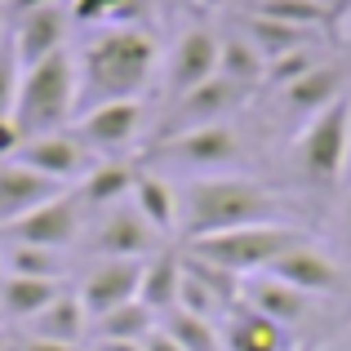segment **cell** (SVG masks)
Returning <instances> with one entry per match:
<instances>
[{
    "label": "cell",
    "instance_id": "d6a6232c",
    "mask_svg": "<svg viewBox=\"0 0 351 351\" xmlns=\"http://www.w3.org/2000/svg\"><path fill=\"white\" fill-rule=\"evenodd\" d=\"M316 67V58H311V49H293V53H280V58H271L267 62V85H293V80H302L307 71Z\"/></svg>",
    "mask_w": 351,
    "mask_h": 351
},
{
    "label": "cell",
    "instance_id": "cb8c5ba5",
    "mask_svg": "<svg viewBox=\"0 0 351 351\" xmlns=\"http://www.w3.org/2000/svg\"><path fill=\"white\" fill-rule=\"evenodd\" d=\"M0 263H5V276H36V280H67L71 271V254L40 245H9V240H0Z\"/></svg>",
    "mask_w": 351,
    "mask_h": 351
},
{
    "label": "cell",
    "instance_id": "4fadbf2b",
    "mask_svg": "<svg viewBox=\"0 0 351 351\" xmlns=\"http://www.w3.org/2000/svg\"><path fill=\"white\" fill-rule=\"evenodd\" d=\"M9 36H14V49H18V58H23V67H36V62H45L49 53L67 49V14H62L58 0L45 5V9L14 14Z\"/></svg>",
    "mask_w": 351,
    "mask_h": 351
},
{
    "label": "cell",
    "instance_id": "b9f144b4",
    "mask_svg": "<svg viewBox=\"0 0 351 351\" xmlns=\"http://www.w3.org/2000/svg\"><path fill=\"white\" fill-rule=\"evenodd\" d=\"M0 329H5V320H0Z\"/></svg>",
    "mask_w": 351,
    "mask_h": 351
},
{
    "label": "cell",
    "instance_id": "836d02e7",
    "mask_svg": "<svg viewBox=\"0 0 351 351\" xmlns=\"http://www.w3.org/2000/svg\"><path fill=\"white\" fill-rule=\"evenodd\" d=\"M129 14V0H71L76 23H116Z\"/></svg>",
    "mask_w": 351,
    "mask_h": 351
},
{
    "label": "cell",
    "instance_id": "ee69618b",
    "mask_svg": "<svg viewBox=\"0 0 351 351\" xmlns=\"http://www.w3.org/2000/svg\"><path fill=\"white\" fill-rule=\"evenodd\" d=\"M0 32H5V27H0Z\"/></svg>",
    "mask_w": 351,
    "mask_h": 351
},
{
    "label": "cell",
    "instance_id": "f6af8a7d",
    "mask_svg": "<svg viewBox=\"0 0 351 351\" xmlns=\"http://www.w3.org/2000/svg\"><path fill=\"white\" fill-rule=\"evenodd\" d=\"M325 5H329V0H325Z\"/></svg>",
    "mask_w": 351,
    "mask_h": 351
},
{
    "label": "cell",
    "instance_id": "6da1fadb",
    "mask_svg": "<svg viewBox=\"0 0 351 351\" xmlns=\"http://www.w3.org/2000/svg\"><path fill=\"white\" fill-rule=\"evenodd\" d=\"M76 67H80V112L98 103L138 98L156 71V40L143 27H107L80 49Z\"/></svg>",
    "mask_w": 351,
    "mask_h": 351
},
{
    "label": "cell",
    "instance_id": "d4e9b609",
    "mask_svg": "<svg viewBox=\"0 0 351 351\" xmlns=\"http://www.w3.org/2000/svg\"><path fill=\"white\" fill-rule=\"evenodd\" d=\"M227 351H285V325L258 316V311H232L227 320V338H223Z\"/></svg>",
    "mask_w": 351,
    "mask_h": 351
},
{
    "label": "cell",
    "instance_id": "7402d4cb",
    "mask_svg": "<svg viewBox=\"0 0 351 351\" xmlns=\"http://www.w3.org/2000/svg\"><path fill=\"white\" fill-rule=\"evenodd\" d=\"M129 205H134L160 236L178 232V191H173L160 173L138 169V182H134V191H129Z\"/></svg>",
    "mask_w": 351,
    "mask_h": 351
},
{
    "label": "cell",
    "instance_id": "83f0119b",
    "mask_svg": "<svg viewBox=\"0 0 351 351\" xmlns=\"http://www.w3.org/2000/svg\"><path fill=\"white\" fill-rule=\"evenodd\" d=\"M218 76L240 85V89H254L258 80L267 76V58L245 40V36H227V40L218 45Z\"/></svg>",
    "mask_w": 351,
    "mask_h": 351
},
{
    "label": "cell",
    "instance_id": "9a60e30c",
    "mask_svg": "<svg viewBox=\"0 0 351 351\" xmlns=\"http://www.w3.org/2000/svg\"><path fill=\"white\" fill-rule=\"evenodd\" d=\"M240 298H245L249 311L276 320V325H298V320H307V311H311V293L293 289V285L276 280V276H267V271L245 276V280H240Z\"/></svg>",
    "mask_w": 351,
    "mask_h": 351
},
{
    "label": "cell",
    "instance_id": "74e56055",
    "mask_svg": "<svg viewBox=\"0 0 351 351\" xmlns=\"http://www.w3.org/2000/svg\"><path fill=\"white\" fill-rule=\"evenodd\" d=\"M5 5H9V14H27V9H45L53 0H5Z\"/></svg>",
    "mask_w": 351,
    "mask_h": 351
},
{
    "label": "cell",
    "instance_id": "5bb4252c",
    "mask_svg": "<svg viewBox=\"0 0 351 351\" xmlns=\"http://www.w3.org/2000/svg\"><path fill=\"white\" fill-rule=\"evenodd\" d=\"M58 191H67V187L45 178V173H36V169H27L23 160H0V232L9 223H18L23 214L40 209L45 200H53Z\"/></svg>",
    "mask_w": 351,
    "mask_h": 351
},
{
    "label": "cell",
    "instance_id": "4316f807",
    "mask_svg": "<svg viewBox=\"0 0 351 351\" xmlns=\"http://www.w3.org/2000/svg\"><path fill=\"white\" fill-rule=\"evenodd\" d=\"M245 40L263 53L267 62L280 58V53H293V49H307L311 32L302 27H289V23H276V18H263V14H249L245 18Z\"/></svg>",
    "mask_w": 351,
    "mask_h": 351
},
{
    "label": "cell",
    "instance_id": "d6986e66",
    "mask_svg": "<svg viewBox=\"0 0 351 351\" xmlns=\"http://www.w3.org/2000/svg\"><path fill=\"white\" fill-rule=\"evenodd\" d=\"M67 280H36V276H0V320L5 329H23L32 316H40Z\"/></svg>",
    "mask_w": 351,
    "mask_h": 351
},
{
    "label": "cell",
    "instance_id": "8992f818",
    "mask_svg": "<svg viewBox=\"0 0 351 351\" xmlns=\"http://www.w3.org/2000/svg\"><path fill=\"white\" fill-rule=\"evenodd\" d=\"M160 249V232L138 214L134 205H112L103 214H89L76 254L85 258H152Z\"/></svg>",
    "mask_w": 351,
    "mask_h": 351
},
{
    "label": "cell",
    "instance_id": "4dcf8cb0",
    "mask_svg": "<svg viewBox=\"0 0 351 351\" xmlns=\"http://www.w3.org/2000/svg\"><path fill=\"white\" fill-rule=\"evenodd\" d=\"M18 85H23V58H18L14 36H9V27H5V32H0V116H14Z\"/></svg>",
    "mask_w": 351,
    "mask_h": 351
},
{
    "label": "cell",
    "instance_id": "44dd1931",
    "mask_svg": "<svg viewBox=\"0 0 351 351\" xmlns=\"http://www.w3.org/2000/svg\"><path fill=\"white\" fill-rule=\"evenodd\" d=\"M178 285H182V249H156L143 263V285H138V302L152 307L156 316L178 307Z\"/></svg>",
    "mask_w": 351,
    "mask_h": 351
},
{
    "label": "cell",
    "instance_id": "277c9868",
    "mask_svg": "<svg viewBox=\"0 0 351 351\" xmlns=\"http://www.w3.org/2000/svg\"><path fill=\"white\" fill-rule=\"evenodd\" d=\"M307 245V236L289 223H254V227H236V232H218V236H200V240H182V249L205 263L223 267L232 276H258L276 263L280 254Z\"/></svg>",
    "mask_w": 351,
    "mask_h": 351
},
{
    "label": "cell",
    "instance_id": "e0dca14e",
    "mask_svg": "<svg viewBox=\"0 0 351 351\" xmlns=\"http://www.w3.org/2000/svg\"><path fill=\"white\" fill-rule=\"evenodd\" d=\"M245 98V89L232 85V80H223V76H214V80H205L200 89H191V94H182V98H173L178 103V120H173V129L169 134H182V129H200V125H223V116L232 112V107ZM165 134V138H169Z\"/></svg>",
    "mask_w": 351,
    "mask_h": 351
},
{
    "label": "cell",
    "instance_id": "8d00e7d4",
    "mask_svg": "<svg viewBox=\"0 0 351 351\" xmlns=\"http://www.w3.org/2000/svg\"><path fill=\"white\" fill-rule=\"evenodd\" d=\"M143 351H182V347H178V343H173V338H169V334H165V329H160V325H156V329H152V334H147V338H143Z\"/></svg>",
    "mask_w": 351,
    "mask_h": 351
},
{
    "label": "cell",
    "instance_id": "3957f363",
    "mask_svg": "<svg viewBox=\"0 0 351 351\" xmlns=\"http://www.w3.org/2000/svg\"><path fill=\"white\" fill-rule=\"evenodd\" d=\"M76 112H80L76 53L58 49L36 67H23V85H18V103H14V120L23 129V138L67 129L76 120Z\"/></svg>",
    "mask_w": 351,
    "mask_h": 351
},
{
    "label": "cell",
    "instance_id": "603a6c76",
    "mask_svg": "<svg viewBox=\"0 0 351 351\" xmlns=\"http://www.w3.org/2000/svg\"><path fill=\"white\" fill-rule=\"evenodd\" d=\"M156 325H160V316L134 298V302H125V307L107 311V316L89 320V343H143Z\"/></svg>",
    "mask_w": 351,
    "mask_h": 351
},
{
    "label": "cell",
    "instance_id": "5b68a950",
    "mask_svg": "<svg viewBox=\"0 0 351 351\" xmlns=\"http://www.w3.org/2000/svg\"><path fill=\"white\" fill-rule=\"evenodd\" d=\"M89 227V209L80 205L76 187L58 191L53 200H45L40 209L23 214L18 223H9L0 240L9 245H40V249H58V254H76L80 249V236Z\"/></svg>",
    "mask_w": 351,
    "mask_h": 351
},
{
    "label": "cell",
    "instance_id": "e575fe53",
    "mask_svg": "<svg viewBox=\"0 0 351 351\" xmlns=\"http://www.w3.org/2000/svg\"><path fill=\"white\" fill-rule=\"evenodd\" d=\"M23 143H27V138H23V129H18V120L14 116H0V160H14Z\"/></svg>",
    "mask_w": 351,
    "mask_h": 351
},
{
    "label": "cell",
    "instance_id": "d590c367",
    "mask_svg": "<svg viewBox=\"0 0 351 351\" xmlns=\"http://www.w3.org/2000/svg\"><path fill=\"white\" fill-rule=\"evenodd\" d=\"M9 351H80V347L45 343V338H32V334H23V329H14V343H9Z\"/></svg>",
    "mask_w": 351,
    "mask_h": 351
},
{
    "label": "cell",
    "instance_id": "2e32d148",
    "mask_svg": "<svg viewBox=\"0 0 351 351\" xmlns=\"http://www.w3.org/2000/svg\"><path fill=\"white\" fill-rule=\"evenodd\" d=\"M23 334L45 338V343H62V347H85L89 343V311H85V302L76 298V289L67 285L40 316L27 320Z\"/></svg>",
    "mask_w": 351,
    "mask_h": 351
},
{
    "label": "cell",
    "instance_id": "ffe728a7",
    "mask_svg": "<svg viewBox=\"0 0 351 351\" xmlns=\"http://www.w3.org/2000/svg\"><path fill=\"white\" fill-rule=\"evenodd\" d=\"M138 182V169L129 160H94V169L76 182V196L89 214H103L112 205H125Z\"/></svg>",
    "mask_w": 351,
    "mask_h": 351
},
{
    "label": "cell",
    "instance_id": "ac0fdd59",
    "mask_svg": "<svg viewBox=\"0 0 351 351\" xmlns=\"http://www.w3.org/2000/svg\"><path fill=\"white\" fill-rule=\"evenodd\" d=\"M267 276H276V280L311 293V298H316V293H334L338 285H343L338 267L329 263L320 249H311V245H298V249H289V254H280L271 267H267Z\"/></svg>",
    "mask_w": 351,
    "mask_h": 351
},
{
    "label": "cell",
    "instance_id": "7a4b0ae2",
    "mask_svg": "<svg viewBox=\"0 0 351 351\" xmlns=\"http://www.w3.org/2000/svg\"><path fill=\"white\" fill-rule=\"evenodd\" d=\"M280 200L249 178H191L178 191V236L200 240L254 223H280Z\"/></svg>",
    "mask_w": 351,
    "mask_h": 351
},
{
    "label": "cell",
    "instance_id": "60d3db41",
    "mask_svg": "<svg viewBox=\"0 0 351 351\" xmlns=\"http://www.w3.org/2000/svg\"><path fill=\"white\" fill-rule=\"evenodd\" d=\"M0 276H5V263H0Z\"/></svg>",
    "mask_w": 351,
    "mask_h": 351
},
{
    "label": "cell",
    "instance_id": "f1b7e54d",
    "mask_svg": "<svg viewBox=\"0 0 351 351\" xmlns=\"http://www.w3.org/2000/svg\"><path fill=\"white\" fill-rule=\"evenodd\" d=\"M160 329H165V334H169L182 351H227L223 338H218V329H214V320L187 316V311H178V307L160 316Z\"/></svg>",
    "mask_w": 351,
    "mask_h": 351
},
{
    "label": "cell",
    "instance_id": "ab89813d",
    "mask_svg": "<svg viewBox=\"0 0 351 351\" xmlns=\"http://www.w3.org/2000/svg\"><path fill=\"white\" fill-rule=\"evenodd\" d=\"M80 351H98V347H94V343H85V347H80Z\"/></svg>",
    "mask_w": 351,
    "mask_h": 351
},
{
    "label": "cell",
    "instance_id": "9c48e42d",
    "mask_svg": "<svg viewBox=\"0 0 351 351\" xmlns=\"http://www.w3.org/2000/svg\"><path fill=\"white\" fill-rule=\"evenodd\" d=\"M71 134L98 156V160H120V152L138 143L143 134V103L138 98H120V103H98L85 107L71 125Z\"/></svg>",
    "mask_w": 351,
    "mask_h": 351
},
{
    "label": "cell",
    "instance_id": "f35d334b",
    "mask_svg": "<svg viewBox=\"0 0 351 351\" xmlns=\"http://www.w3.org/2000/svg\"><path fill=\"white\" fill-rule=\"evenodd\" d=\"M9 343H14V329H0V351H9Z\"/></svg>",
    "mask_w": 351,
    "mask_h": 351
},
{
    "label": "cell",
    "instance_id": "ba28073f",
    "mask_svg": "<svg viewBox=\"0 0 351 351\" xmlns=\"http://www.w3.org/2000/svg\"><path fill=\"white\" fill-rule=\"evenodd\" d=\"M143 263L147 258H85V267L76 271V298L85 302L89 320L107 316V311L125 307L138 298V285H143Z\"/></svg>",
    "mask_w": 351,
    "mask_h": 351
},
{
    "label": "cell",
    "instance_id": "1f68e13d",
    "mask_svg": "<svg viewBox=\"0 0 351 351\" xmlns=\"http://www.w3.org/2000/svg\"><path fill=\"white\" fill-rule=\"evenodd\" d=\"M178 311H187V316H200V320H214L218 311H223V302H218L191 271H182V285H178Z\"/></svg>",
    "mask_w": 351,
    "mask_h": 351
},
{
    "label": "cell",
    "instance_id": "8fae6325",
    "mask_svg": "<svg viewBox=\"0 0 351 351\" xmlns=\"http://www.w3.org/2000/svg\"><path fill=\"white\" fill-rule=\"evenodd\" d=\"M156 156L169 165H182V169H227L232 160H240V138L227 125H200V129H182V134H169Z\"/></svg>",
    "mask_w": 351,
    "mask_h": 351
},
{
    "label": "cell",
    "instance_id": "7bdbcfd3",
    "mask_svg": "<svg viewBox=\"0 0 351 351\" xmlns=\"http://www.w3.org/2000/svg\"><path fill=\"white\" fill-rule=\"evenodd\" d=\"M347 214H351V205H347Z\"/></svg>",
    "mask_w": 351,
    "mask_h": 351
},
{
    "label": "cell",
    "instance_id": "484cf974",
    "mask_svg": "<svg viewBox=\"0 0 351 351\" xmlns=\"http://www.w3.org/2000/svg\"><path fill=\"white\" fill-rule=\"evenodd\" d=\"M343 98V85H338V71L334 67H311L302 80H293V85H285V103L293 107V112H302V116H316V112H325L329 103H338Z\"/></svg>",
    "mask_w": 351,
    "mask_h": 351
},
{
    "label": "cell",
    "instance_id": "7c38bea8",
    "mask_svg": "<svg viewBox=\"0 0 351 351\" xmlns=\"http://www.w3.org/2000/svg\"><path fill=\"white\" fill-rule=\"evenodd\" d=\"M218 45L223 40L209 27H191V32L178 36V45L169 53V94L173 98L191 94V89H200L205 80L218 76Z\"/></svg>",
    "mask_w": 351,
    "mask_h": 351
},
{
    "label": "cell",
    "instance_id": "30bf717a",
    "mask_svg": "<svg viewBox=\"0 0 351 351\" xmlns=\"http://www.w3.org/2000/svg\"><path fill=\"white\" fill-rule=\"evenodd\" d=\"M14 160H23L27 169H36V173H45V178L62 182V187H76V182L85 178L89 169H94L98 156L89 152V147L80 143L71 129H53V134H36V138H27V143L18 147Z\"/></svg>",
    "mask_w": 351,
    "mask_h": 351
},
{
    "label": "cell",
    "instance_id": "52a82bcc",
    "mask_svg": "<svg viewBox=\"0 0 351 351\" xmlns=\"http://www.w3.org/2000/svg\"><path fill=\"white\" fill-rule=\"evenodd\" d=\"M347 134H351V103L338 98L325 112L311 116V125L298 134V143H293L298 169L307 173L311 182H334L338 169H343V160H347Z\"/></svg>",
    "mask_w": 351,
    "mask_h": 351
},
{
    "label": "cell",
    "instance_id": "f546056e",
    "mask_svg": "<svg viewBox=\"0 0 351 351\" xmlns=\"http://www.w3.org/2000/svg\"><path fill=\"white\" fill-rule=\"evenodd\" d=\"M249 14L276 18V23L302 27V32H316V27L329 23V5H325V0H254Z\"/></svg>",
    "mask_w": 351,
    "mask_h": 351
}]
</instances>
